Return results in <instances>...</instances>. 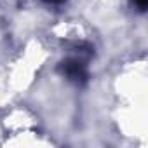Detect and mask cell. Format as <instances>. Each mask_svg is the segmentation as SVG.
<instances>
[{
  "label": "cell",
  "instance_id": "obj_1",
  "mask_svg": "<svg viewBox=\"0 0 148 148\" xmlns=\"http://www.w3.org/2000/svg\"><path fill=\"white\" fill-rule=\"evenodd\" d=\"M61 70L68 79L75 80V82H86V79H87V71H86L84 64H80L79 61H64Z\"/></svg>",
  "mask_w": 148,
  "mask_h": 148
},
{
  "label": "cell",
  "instance_id": "obj_2",
  "mask_svg": "<svg viewBox=\"0 0 148 148\" xmlns=\"http://www.w3.org/2000/svg\"><path fill=\"white\" fill-rule=\"evenodd\" d=\"M134 2H136V5H138L141 11H145V9H146V4H148V0H134Z\"/></svg>",
  "mask_w": 148,
  "mask_h": 148
},
{
  "label": "cell",
  "instance_id": "obj_3",
  "mask_svg": "<svg viewBox=\"0 0 148 148\" xmlns=\"http://www.w3.org/2000/svg\"><path fill=\"white\" fill-rule=\"evenodd\" d=\"M47 2H54V4H58V2H63V0H47Z\"/></svg>",
  "mask_w": 148,
  "mask_h": 148
}]
</instances>
